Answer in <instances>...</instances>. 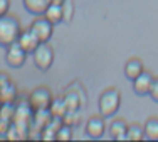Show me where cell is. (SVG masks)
Segmentation results:
<instances>
[{
  "label": "cell",
  "instance_id": "cell-13",
  "mask_svg": "<svg viewBox=\"0 0 158 142\" xmlns=\"http://www.w3.org/2000/svg\"><path fill=\"white\" fill-rule=\"evenodd\" d=\"M143 70H145V67H143L141 59H138V57H131V59H128L126 63H125V75H126L130 80L136 79V77L140 75Z\"/></svg>",
  "mask_w": 158,
  "mask_h": 142
},
{
  "label": "cell",
  "instance_id": "cell-6",
  "mask_svg": "<svg viewBox=\"0 0 158 142\" xmlns=\"http://www.w3.org/2000/svg\"><path fill=\"white\" fill-rule=\"evenodd\" d=\"M5 60L12 69H20V67L25 63V60H27V52L19 45L17 42H14V44H10V45L7 47Z\"/></svg>",
  "mask_w": 158,
  "mask_h": 142
},
{
  "label": "cell",
  "instance_id": "cell-2",
  "mask_svg": "<svg viewBox=\"0 0 158 142\" xmlns=\"http://www.w3.org/2000/svg\"><path fill=\"white\" fill-rule=\"evenodd\" d=\"M98 107H99V114L104 119L116 115V112L121 107V92L116 87H108L106 90L101 92L99 100H98Z\"/></svg>",
  "mask_w": 158,
  "mask_h": 142
},
{
  "label": "cell",
  "instance_id": "cell-20",
  "mask_svg": "<svg viewBox=\"0 0 158 142\" xmlns=\"http://www.w3.org/2000/svg\"><path fill=\"white\" fill-rule=\"evenodd\" d=\"M79 122H81L79 110H67L66 114L62 115V124H66V125H69V127H76Z\"/></svg>",
  "mask_w": 158,
  "mask_h": 142
},
{
  "label": "cell",
  "instance_id": "cell-16",
  "mask_svg": "<svg viewBox=\"0 0 158 142\" xmlns=\"http://www.w3.org/2000/svg\"><path fill=\"white\" fill-rule=\"evenodd\" d=\"M44 17H46L49 22H52L54 25L59 24V22H62V5L61 3L51 2L49 7L46 9V12H44Z\"/></svg>",
  "mask_w": 158,
  "mask_h": 142
},
{
  "label": "cell",
  "instance_id": "cell-17",
  "mask_svg": "<svg viewBox=\"0 0 158 142\" xmlns=\"http://www.w3.org/2000/svg\"><path fill=\"white\" fill-rule=\"evenodd\" d=\"M145 129V137L150 140H158V117H148L143 125Z\"/></svg>",
  "mask_w": 158,
  "mask_h": 142
},
{
  "label": "cell",
  "instance_id": "cell-24",
  "mask_svg": "<svg viewBox=\"0 0 158 142\" xmlns=\"http://www.w3.org/2000/svg\"><path fill=\"white\" fill-rule=\"evenodd\" d=\"M9 9H10V0H0V17L9 13Z\"/></svg>",
  "mask_w": 158,
  "mask_h": 142
},
{
  "label": "cell",
  "instance_id": "cell-21",
  "mask_svg": "<svg viewBox=\"0 0 158 142\" xmlns=\"http://www.w3.org/2000/svg\"><path fill=\"white\" fill-rule=\"evenodd\" d=\"M61 5H62V22L69 24L74 17V2L73 0H64Z\"/></svg>",
  "mask_w": 158,
  "mask_h": 142
},
{
  "label": "cell",
  "instance_id": "cell-19",
  "mask_svg": "<svg viewBox=\"0 0 158 142\" xmlns=\"http://www.w3.org/2000/svg\"><path fill=\"white\" fill-rule=\"evenodd\" d=\"M49 110H51L52 117H59L62 119V115L67 112V107H66V102H64V99H54L51 104V107H49Z\"/></svg>",
  "mask_w": 158,
  "mask_h": 142
},
{
  "label": "cell",
  "instance_id": "cell-26",
  "mask_svg": "<svg viewBox=\"0 0 158 142\" xmlns=\"http://www.w3.org/2000/svg\"><path fill=\"white\" fill-rule=\"evenodd\" d=\"M0 107H2V100H0Z\"/></svg>",
  "mask_w": 158,
  "mask_h": 142
},
{
  "label": "cell",
  "instance_id": "cell-9",
  "mask_svg": "<svg viewBox=\"0 0 158 142\" xmlns=\"http://www.w3.org/2000/svg\"><path fill=\"white\" fill-rule=\"evenodd\" d=\"M153 74L148 72V70H143L136 79H133V90L136 92L138 95H148L150 94V89H152V84H153Z\"/></svg>",
  "mask_w": 158,
  "mask_h": 142
},
{
  "label": "cell",
  "instance_id": "cell-23",
  "mask_svg": "<svg viewBox=\"0 0 158 142\" xmlns=\"http://www.w3.org/2000/svg\"><path fill=\"white\" fill-rule=\"evenodd\" d=\"M150 97L153 99V102L158 104V77L153 79V84H152V89H150Z\"/></svg>",
  "mask_w": 158,
  "mask_h": 142
},
{
  "label": "cell",
  "instance_id": "cell-4",
  "mask_svg": "<svg viewBox=\"0 0 158 142\" xmlns=\"http://www.w3.org/2000/svg\"><path fill=\"white\" fill-rule=\"evenodd\" d=\"M52 100H54V97H52V92L47 85H39V87H35L31 94H29V102H31L34 110L49 109Z\"/></svg>",
  "mask_w": 158,
  "mask_h": 142
},
{
  "label": "cell",
  "instance_id": "cell-5",
  "mask_svg": "<svg viewBox=\"0 0 158 142\" xmlns=\"http://www.w3.org/2000/svg\"><path fill=\"white\" fill-rule=\"evenodd\" d=\"M31 32L39 39V42H49L54 33V24L49 22L44 15H35V18L31 24Z\"/></svg>",
  "mask_w": 158,
  "mask_h": 142
},
{
  "label": "cell",
  "instance_id": "cell-12",
  "mask_svg": "<svg viewBox=\"0 0 158 142\" xmlns=\"http://www.w3.org/2000/svg\"><path fill=\"white\" fill-rule=\"evenodd\" d=\"M17 44L24 48L27 54H32V52L35 50V47L39 45V39H37V37L31 32V29H29V30L20 32V35H19V39H17Z\"/></svg>",
  "mask_w": 158,
  "mask_h": 142
},
{
  "label": "cell",
  "instance_id": "cell-11",
  "mask_svg": "<svg viewBox=\"0 0 158 142\" xmlns=\"http://www.w3.org/2000/svg\"><path fill=\"white\" fill-rule=\"evenodd\" d=\"M17 95H19L17 85L15 82H12V79L0 84V100H2V104H14Z\"/></svg>",
  "mask_w": 158,
  "mask_h": 142
},
{
  "label": "cell",
  "instance_id": "cell-10",
  "mask_svg": "<svg viewBox=\"0 0 158 142\" xmlns=\"http://www.w3.org/2000/svg\"><path fill=\"white\" fill-rule=\"evenodd\" d=\"M128 122L121 117H116L113 119V122L108 127L110 130V136L113 137L114 140H126V130H128Z\"/></svg>",
  "mask_w": 158,
  "mask_h": 142
},
{
  "label": "cell",
  "instance_id": "cell-1",
  "mask_svg": "<svg viewBox=\"0 0 158 142\" xmlns=\"http://www.w3.org/2000/svg\"><path fill=\"white\" fill-rule=\"evenodd\" d=\"M22 32V25L17 15L14 13H5L0 17V45L9 47L10 44L17 42L19 35Z\"/></svg>",
  "mask_w": 158,
  "mask_h": 142
},
{
  "label": "cell",
  "instance_id": "cell-7",
  "mask_svg": "<svg viewBox=\"0 0 158 142\" xmlns=\"http://www.w3.org/2000/svg\"><path fill=\"white\" fill-rule=\"evenodd\" d=\"M106 132V119L101 114L98 115H91L86 122V134L91 139H99V137L104 136Z\"/></svg>",
  "mask_w": 158,
  "mask_h": 142
},
{
  "label": "cell",
  "instance_id": "cell-8",
  "mask_svg": "<svg viewBox=\"0 0 158 142\" xmlns=\"http://www.w3.org/2000/svg\"><path fill=\"white\" fill-rule=\"evenodd\" d=\"M64 102H66L67 110H81L86 106V95L82 92V89L79 87V90L74 89H67V92L64 94Z\"/></svg>",
  "mask_w": 158,
  "mask_h": 142
},
{
  "label": "cell",
  "instance_id": "cell-3",
  "mask_svg": "<svg viewBox=\"0 0 158 142\" xmlns=\"http://www.w3.org/2000/svg\"><path fill=\"white\" fill-rule=\"evenodd\" d=\"M32 57L34 65L40 72H46L52 67V62H54V48L49 45V42H39V45L32 52Z\"/></svg>",
  "mask_w": 158,
  "mask_h": 142
},
{
  "label": "cell",
  "instance_id": "cell-14",
  "mask_svg": "<svg viewBox=\"0 0 158 142\" xmlns=\"http://www.w3.org/2000/svg\"><path fill=\"white\" fill-rule=\"evenodd\" d=\"M61 125H62V119L52 117L51 121L47 122V125L40 130V139H44V140H56V132H57V129Z\"/></svg>",
  "mask_w": 158,
  "mask_h": 142
},
{
  "label": "cell",
  "instance_id": "cell-15",
  "mask_svg": "<svg viewBox=\"0 0 158 142\" xmlns=\"http://www.w3.org/2000/svg\"><path fill=\"white\" fill-rule=\"evenodd\" d=\"M51 0H24V7L27 9L29 13H32L34 17L35 15H44L46 9L49 7Z\"/></svg>",
  "mask_w": 158,
  "mask_h": 142
},
{
  "label": "cell",
  "instance_id": "cell-25",
  "mask_svg": "<svg viewBox=\"0 0 158 142\" xmlns=\"http://www.w3.org/2000/svg\"><path fill=\"white\" fill-rule=\"evenodd\" d=\"M51 2H54V3H62L64 0H51Z\"/></svg>",
  "mask_w": 158,
  "mask_h": 142
},
{
  "label": "cell",
  "instance_id": "cell-18",
  "mask_svg": "<svg viewBox=\"0 0 158 142\" xmlns=\"http://www.w3.org/2000/svg\"><path fill=\"white\" fill-rule=\"evenodd\" d=\"M145 139V129L140 124H130L126 130V140H143Z\"/></svg>",
  "mask_w": 158,
  "mask_h": 142
},
{
  "label": "cell",
  "instance_id": "cell-22",
  "mask_svg": "<svg viewBox=\"0 0 158 142\" xmlns=\"http://www.w3.org/2000/svg\"><path fill=\"white\" fill-rule=\"evenodd\" d=\"M73 139V127L62 124L56 132V140H71Z\"/></svg>",
  "mask_w": 158,
  "mask_h": 142
}]
</instances>
